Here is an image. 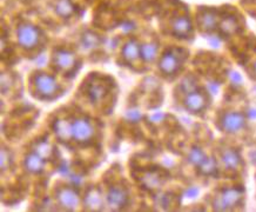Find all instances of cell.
<instances>
[{"mask_svg": "<svg viewBox=\"0 0 256 212\" xmlns=\"http://www.w3.org/2000/svg\"><path fill=\"white\" fill-rule=\"evenodd\" d=\"M72 133L73 138L79 143H86L94 135V129L92 124L86 119H77L72 124Z\"/></svg>", "mask_w": 256, "mask_h": 212, "instance_id": "3957f363", "label": "cell"}, {"mask_svg": "<svg viewBox=\"0 0 256 212\" xmlns=\"http://www.w3.org/2000/svg\"><path fill=\"white\" fill-rule=\"evenodd\" d=\"M105 94V88L100 85H92L88 90V96L93 102H98Z\"/></svg>", "mask_w": 256, "mask_h": 212, "instance_id": "d6986e66", "label": "cell"}, {"mask_svg": "<svg viewBox=\"0 0 256 212\" xmlns=\"http://www.w3.org/2000/svg\"><path fill=\"white\" fill-rule=\"evenodd\" d=\"M254 159L256 160V151H255V153H254Z\"/></svg>", "mask_w": 256, "mask_h": 212, "instance_id": "4316f807", "label": "cell"}, {"mask_svg": "<svg viewBox=\"0 0 256 212\" xmlns=\"http://www.w3.org/2000/svg\"><path fill=\"white\" fill-rule=\"evenodd\" d=\"M242 199V192L238 189H228L222 192V194L216 200L215 208L219 210H228L238 205Z\"/></svg>", "mask_w": 256, "mask_h": 212, "instance_id": "277c9868", "label": "cell"}, {"mask_svg": "<svg viewBox=\"0 0 256 212\" xmlns=\"http://www.w3.org/2000/svg\"><path fill=\"white\" fill-rule=\"evenodd\" d=\"M51 152H52V149H51V146H49L48 143H40L38 145L37 153L39 156H40V157H43V158L49 157Z\"/></svg>", "mask_w": 256, "mask_h": 212, "instance_id": "d4e9b609", "label": "cell"}, {"mask_svg": "<svg viewBox=\"0 0 256 212\" xmlns=\"http://www.w3.org/2000/svg\"><path fill=\"white\" fill-rule=\"evenodd\" d=\"M157 46L154 44H147V45L141 46V57L144 58V60L151 61L155 58L157 55Z\"/></svg>", "mask_w": 256, "mask_h": 212, "instance_id": "ac0fdd59", "label": "cell"}, {"mask_svg": "<svg viewBox=\"0 0 256 212\" xmlns=\"http://www.w3.org/2000/svg\"><path fill=\"white\" fill-rule=\"evenodd\" d=\"M54 130L57 136L63 141H67V139L73 137L72 133V124H69L66 121H57L54 124Z\"/></svg>", "mask_w": 256, "mask_h": 212, "instance_id": "5bb4252c", "label": "cell"}, {"mask_svg": "<svg viewBox=\"0 0 256 212\" xmlns=\"http://www.w3.org/2000/svg\"><path fill=\"white\" fill-rule=\"evenodd\" d=\"M55 12L60 17L67 18V17H71L73 15L74 6L71 2V0H58L55 2Z\"/></svg>", "mask_w": 256, "mask_h": 212, "instance_id": "9a60e30c", "label": "cell"}, {"mask_svg": "<svg viewBox=\"0 0 256 212\" xmlns=\"http://www.w3.org/2000/svg\"><path fill=\"white\" fill-rule=\"evenodd\" d=\"M192 31V24L186 17H179L173 21V32L179 37H187Z\"/></svg>", "mask_w": 256, "mask_h": 212, "instance_id": "8fae6325", "label": "cell"}, {"mask_svg": "<svg viewBox=\"0 0 256 212\" xmlns=\"http://www.w3.org/2000/svg\"><path fill=\"white\" fill-rule=\"evenodd\" d=\"M236 27H238V25H236V21L234 18L224 19L221 25V29L224 33H233L236 30Z\"/></svg>", "mask_w": 256, "mask_h": 212, "instance_id": "603a6c76", "label": "cell"}, {"mask_svg": "<svg viewBox=\"0 0 256 212\" xmlns=\"http://www.w3.org/2000/svg\"><path fill=\"white\" fill-rule=\"evenodd\" d=\"M222 161H224V165L229 167V169H236V167L239 166V164H240L241 159L234 150L228 149L222 153Z\"/></svg>", "mask_w": 256, "mask_h": 212, "instance_id": "2e32d148", "label": "cell"}, {"mask_svg": "<svg viewBox=\"0 0 256 212\" xmlns=\"http://www.w3.org/2000/svg\"><path fill=\"white\" fill-rule=\"evenodd\" d=\"M25 167L32 174H39L44 169V158L38 153H32L25 159Z\"/></svg>", "mask_w": 256, "mask_h": 212, "instance_id": "7c38bea8", "label": "cell"}, {"mask_svg": "<svg viewBox=\"0 0 256 212\" xmlns=\"http://www.w3.org/2000/svg\"><path fill=\"white\" fill-rule=\"evenodd\" d=\"M107 202L112 209H121L127 204L128 194L121 186H113L107 194Z\"/></svg>", "mask_w": 256, "mask_h": 212, "instance_id": "5b68a950", "label": "cell"}, {"mask_svg": "<svg viewBox=\"0 0 256 212\" xmlns=\"http://www.w3.org/2000/svg\"><path fill=\"white\" fill-rule=\"evenodd\" d=\"M6 161H7V153H6V150H2L1 151V167L2 170H5V167H6Z\"/></svg>", "mask_w": 256, "mask_h": 212, "instance_id": "484cf974", "label": "cell"}, {"mask_svg": "<svg viewBox=\"0 0 256 212\" xmlns=\"http://www.w3.org/2000/svg\"><path fill=\"white\" fill-rule=\"evenodd\" d=\"M86 204L92 210H98V209L101 208L102 205V199L100 194L96 190H91L87 194V197H86Z\"/></svg>", "mask_w": 256, "mask_h": 212, "instance_id": "e0dca14e", "label": "cell"}, {"mask_svg": "<svg viewBox=\"0 0 256 212\" xmlns=\"http://www.w3.org/2000/svg\"><path fill=\"white\" fill-rule=\"evenodd\" d=\"M185 105L192 112H199L206 106V99L201 93L197 92H192L185 99Z\"/></svg>", "mask_w": 256, "mask_h": 212, "instance_id": "9c48e42d", "label": "cell"}, {"mask_svg": "<svg viewBox=\"0 0 256 212\" xmlns=\"http://www.w3.org/2000/svg\"><path fill=\"white\" fill-rule=\"evenodd\" d=\"M254 69H255V72H256V63H255V66H254Z\"/></svg>", "mask_w": 256, "mask_h": 212, "instance_id": "83f0119b", "label": "cell"}, {"mask_svg": "<svg viewBox=\"0 0 256 212\" xmlns=\"http://www.w3.org/2000/svg\"><path fill=\"white\" fill-rule=\"evenodd\" d=\"M18 43L25 49H32L39 40V31L33 25L24 24L18 29Z\"/></svg>", "mask_w": 256, "mask_h": 212, "instance_id": "7a4b0ae2", "label": "cell"}, {"mask_svg": "<svg viewBox=\"0 0 256 212\" xmlns=\"http://www.w3.org/2000/svg\"><path fill=\"white\" fill-rule=\"evenodd\" d=\"M82 43H83V45L87 46V47H96V46L99 45L100 39H99L98 35H93V33H91V32H87V33H85V35H83Z\"/></svg>", "mask_w": 256, "mask_h": 212, "instance_id": "7402d4cb", "label": "cell"}, {"mask_svg": "<svg viewBox=\"0 0 256 212\" xmlns=\"http://www.w3.org/2000/svg\"><path fill=\"white\" fill-rule=\"evenodd\" d=\"M76 58L67 51H58L54 55V63L61 70H68L73 66Z\"/></svg>", "mask_w": 256, "mask_h": 212, "instance_id": "30bf717a", "label": "cell"}, {"mask_svg": "<svg viewBox=\"0 0 256 212\" xmlns=\"http://www.w3.org/2000/svg\"><path fill=\"white\" fill-rule=\"evenodd\" d=\"M216 165L215 161L211 158H206L201 164H200V170H201L202 174L205 175H211L214 171H215Z\"/></svg>", "mask_w": 256, "mask_h": 212, "instance_id": "ffe728a7", "label": "cell"}, {"mask_svg": "<svg viewBox=\"0 0 256 212\" xmlns=\"http://www.w3.org/2000/svg\"><path fill=\"white\" fill-rule=\"evenodd\" d=\"M35 86H37V91L39 94L45 98H52L55 96L59 86H58L57 82L54 80V78L45 73H41L35 78Z\"/></svg>", "mask_w": 256, "mask_h": 212, "instance_id": "6da1fadb", "label": "cell"}, {"mask_svg": "<svg viewBox=\"0 0 256 212\" xmlns=\"http://www.w3.org/2000/svg\"><path fill=\"white\" fill-rule=\"evenodd\" d=\"M58 199H59V203L64 208L69 209V210H73L79 204V197L71 189L61 190L59 194H58Z\"/></svg>", "mask_w": 256, "mask_h": 212, "instance_id": "ba28073f", "label": "cell"}, {"mask_svg": "<svg viewBox=\"0 0 256 212\" xmlns=\"http://www.w3.org/2000/svg\"><path fill=\"white\" fill-rule=\"evenodd\" d=\"M141 54V47L134 40L128 41L122 50V55L127 61H134Z\"/></svg>", "mask_w": 256, "mask_h": 212, "instance_id": "4fadbf2b", "label": "cell"}, {"mask_svg": "<svg viewBox=\"0 0 256 212\" xmlns=\"http://www.w3.org/2000/svg\"><path fill=\"white\" fill-rule=\"evenodd\" d=\"M201 24L204 26V29L206 30H213L214 26L216 24V18L213 13H205L204 16L201 17Z\"/></svg>", "mask_w": 256, "mask_h": 212, "instance_id": "44dd1931", "label": "cell"}, {"mask_svg": "<svg viewBox=\"0 0 256 212\" xmlns=\"http://www.w3.org/2000/svg\"><path fill=\"white\" fill-rule=\"evenodd\" d=\"M244 117L241 113H227L222 119V126L227 132H238L244 126Z\"/></svg>", "mask_w": 256, "mask_h": 212, "instance_id": "8992f818", "label": "cell"}, {"mask_svg": "<svg viewBox=\"0 0 256 212\" xmlns=\"http://www.w3.org/2000/svg\"><path fill=\"white\" fill-rule=\"evenodd\" d=\"M189 159H191L192 163L196 164V165H200V164H201L206 158H205L204 152L200 151L199 149H194L193 151L191 152V155H189Z\"/></svg>", "mask_w": 256, "mask_h": 212, "instance_id": "cb8c5ba5", "label": "cell"}, {"mask_svg": "<svg viewBox=\"0 0 256 212\" xmlns=\"http://www.w3.org/2000/svg\"><path fill=\"white\" fill-rule=\"evenodd\" d=\"M180 60L177 55L173 52H167L163 54L160 61V69L163 73L166 74H173L179 69Z\"/></svg>", "mask_w": 256, "mask_h": 212, "instance_id": "52a82bcc", "label": "cell"}]
</instances>
